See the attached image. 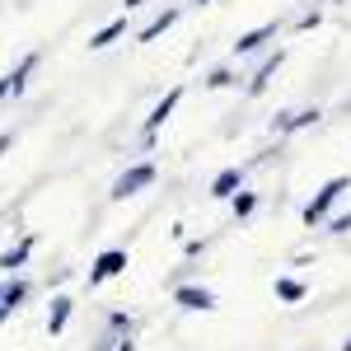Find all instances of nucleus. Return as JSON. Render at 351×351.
Instances as JSON below:
<instances>
[{
    "label": "nucleus",
    "mask_w": 351,
    "mask_h": 351,
    "mask_svg": "<svg viewBox=\"0 0 351 351\" xmlns=\"http://www.w3.org/2000/svg\"><path fill=\"white\" fill-rule=\"evenodd\" d=\"M38 61H43V52H28L24 61H19V66H14V71L0 80V99H10V94H24V84H28V75L38 71Z\"/></svg>",
    "instance_id": "1a4fd4ad"
},
{
    "label": "nucleus",
    "mask_w": 351,
    "mask_h": 351,
    "mask_svg": "<svg viewBox=\"0 0 351 351\" xmlns=\"http://www.w3.org/2000/svg\"><path fill=\"white\" fill-rule=\"evenodd\" d=\"M309 295V286L295 281V276H276V300H286V304H300V300Z\"/></svg>",
    "instance_id": "2eb2a0df"
},
{
    "label": "nucleus",
    "mask_w": 351,
    "mask_h": 351,
    "mask_svg": "<svg viewBox=\"0 0 351 351\" xmlns=\"http://www.w3.org/2000/svg\"><path fill=\"white\" fill-rule=\"evenodd\" d=\"M127 263H132V258H127V248H104V253L94 258V267H89L84 281H89V286H104V281H112V276H122Z\"/></svg>",
    "instance_id": "7ed1b4c3"
},
{
    "label": "nucleus",
    "mask_w": 351,
    "mask_h": 351,
    "mask_svg": "<svg viewBox=\"0 0 351 351\" xmlns=\"http://www.w3.org/2000/svg\"><path fill=\"white\" fill-rule=\"evenodd\" d=\"M243 178H248V169H243V164L220 169L216 178H211V197H216V202H234V197L243 192Z\"/></svg>",
    "instance_id": "39448f33"
},
{
    "label": "nucleus",
    "mask_w": 351,
    "mask_h": 351,
    "mask_svg": "<svg viewBox=\"0 0 351 351\" xmlns=\"http://www.w3.org/2000/svg\"><path fill=\"white\" fill-rule=\"evenodd\" d=\"M0 300H5V304H10V314H14V309H19V304L28 300V281H19V276H10V281L0 286Z\"/></svg>",
    "instance_id": "dca6fc26"
},
{
    "label": "nucleus",
    "mask_w": 351,
    "mask_h": 351,
    "mask_svg": "<svg viewBox=\"0 0 351 351\" xmlns=\"http://www.w3.org/2000/svg\"><path fill=\"white\" fill-rule=\"evenodd\" d=\"M122 5H127V14H132V10H136V5H145V0H122Z\"/></svg>",
    "instance_id": "b1692460"
},
{
    "label": "nucleus",
    "mask_w": 351,
    "mask_h": 351,
    "mask_svg": "<svg viewBox=\"0 0 351 351\" xmlns=\"http://www.w3.org/2000/svg\"><path fill=\"white\" fill-rule=\"evenodd\" d=\"M5 319H10V304H5V300H0V324H5Z\"/></svg>",
    "instance_id": "5701e85b"
},
{
    "label": "nucleus",
    "mask_w": 351,
    "mask_h": 351,
    "mask_svg": "<svg viewBox=\"0 0 351 351\" xmlns=\"http://www.w3.org/2000/svg\"><path fill=\"white\" fill-rule=\"evenodd\" d=\"M342 351H351V337H347V342H342Z\"/></svg>",
    "instance_id": "393cba45"
},
{
    "label": "nucleus",
    "mask_w": 351,
    "mask_h": 351,
    "mask_svg": "<svg viewBox=\"0 0 351 351\" xmlns=\"http://www.w3.org/2000/svg\"><path fill=\"white\" fill-rule=\"evenodd\" d=\"M112 351H136V342H132V337H117V347H112Z\"/></svg>",
    "instance_id": "4be33fe9"
},
{
    "label": "nucleus",
    "mask_w": 351,
    "mask_h": 351,
    "mask_svg": "<svg viewBox=\"0 0 351 351\" xmlns=\"http://www.w3.org/2000/svg\"><path fill=\"white\" fill-rule=\"evenodd\" d=\"M281 61H286V47H276L271 56H263V66H258V71H253V80H248V99H258V94L267 89V80L281 71Z\"/></svg>",
    "instance_id": "9d476101"
},
{
    "label": "nucleus",
    "mask_w": 351,
    "mask_h": 351,
    "mask_svg": "<svg viewBox=\"0 0 351 351\" xmlns=\"http://www.w3.org/2000/svg\"><path fill=\"white\" fill-rule=\"evenodd\" d=\"M347 188H351V178H347V173L328 178L324 188H319L314 197H309V202H304V211H300V220H304L309 230H314V225H328V220H332V206H337V197H342Z\"/></svg>",
    "instance_id": "f257e3e1"
},
{
    "label": "nucleus",
    "mask_w": 351,
    "mask_h": 351,
    "mask_svg": "<svg viewBox=\"0 0 351 351\" xmlns=\"http://www.w3.org/2000/svg\"><path fill=\"white\" fill-rule=\"evenodd\" d=\"M71 314H75V300L71 295H52V309H47V337H61L66 324H71Z\"/></svg>",
    "instance_id": "f8f14e48"
},
{
    "label": "nucleus",
    "mask_w": 351,
    "mask_h": 351,
    "mask_svg": "<svg viewBox=\"0 0 351 351\" xmlns=\"http://www.w3.org/2000/svg\"><path fill=\"white\" fill-rule=\"evenodd\" d=\"M328 234H351V211H347V216H332V220H328Z\"/></svg>",
    "instance_id": "6ab92c4d"
},
{
    "label": "nucleus",
    "mask_w": 351,
    "mask_h": 351,
    "mask_svg": "<svg viewBox=\"0 0 351 351\" xmlns=\"http://www.w3.org/2000/svg\"><path fill=\"white\" fill-rule=\"evenodd\" d=\"M183 94H188V84H173V89H169V94H164L160 104H155V108H150V117H145V141H155V132H160L164 122H169V117H173V108H178V104H183Z\"/></svg>",
    "instance_id": "20e7f679"
},
{
    "label": "nucleus",
    "mask_w": 351,
    "mask_h": 351,
    "mask_svg": "<svg viewBox=\"0 0 351 351\" xmlns=\"http://www.w3.org/2000/svg\"><path fill=\"white\" fill-rule=\"evenodd\" d=\"M14 145V132H0V160H5V150Z\"/></svg>",
    "instance_id": "412c9836"
},
{
    "label": "nucleus",
    "mask_w": 351,
    "mask_h": 351,
    "mask_svg": "<svg viewBox=\"0 0 351 351\" xmlns=\"http://www.w3.org/2000/svg\"><path fill=\"white\" fill-rule=\"evenodd\" d=\"M230 84H234V71H230V66H216V71L206 75V89H230Z\"/></svg>",
    "instance_id": "a211bd4d"
},
{
    "label": "nucleus",
    "mask_w": 351,
    "mask_h": 351,
    "mask_svg": "<svg viewBox=\"0 0 351 351\" xmlns=\"http://www.w3.org/2000/svg\"><path fill=\"white\" fill-rule=\"evenodd\" d=\"M127 28H132V19H127V14L108 19V24H104L99 33H94V38H89V52H104V47H112L117 38H127Z\"/></svg>",
    "instance_id": "4468645a"
},
{
    "label": "nucleus",
    "mask_w": 351,
    "mask_h": 351,
    "mask_svg": "<svg viewBox=\"0 0 351 351\" xmlns=\"http://www.w3.org/2000/svg\"><path fill=\"white\" fill-rule=\"evenodd\" d=\"M33 248H38V234H24L14 248H5V253H0V271H10V276H14V271L33 258Z\"/></svg>",
    "instance_id": "9b49d317"
},
{
    "label": "nucleus",
    "mask_w": 351,
    "mask_h": 351,
    "mask_svg": "<svg viewBox=\"0 0 351 351\" xmlns=\"http://www.w3.org/2000/svg\"><path fill=\"white\" fill-rule=\"evenodd\" d=\"M319 108H300V112H276L271 117V136H291V132H304V127H319Z\"/></svg>",
    "instance_id": "423d86ee"
},
{
    "label": "nucleus",
    "mask_w": 351,
    "mask_h": 351,
    "mask_svg": "<svg viewBox=\"0 0 351 351\" xmlns=\"http://www.w3.org/2000/svg\"><path fill=\"white\" fill-rule=\"evenodd\" d=\"M281 33V19H267V24H258V28H248V33H239V43H234V56H253L263 43H271Z\"/></svg>",
    "instance_id": "0eeeda50"
},
{
    "label": "nucleus",
    "mask_w": 351,
    "mask_h": 351,
    "mask_svg": "<svg viewBox=\"0 0 351 351\" xmlns=\"http://www.w3.org/2000/svg\"><path fill=\"white\" fill-rule=\"evenodd\" d=\"M230 211H234V220H248L258 211V192H239V197L230 202Z\"/></svg>",
    "instance_id": "f3484780"
},
{
    "label": "nucleus",
    "mask_w": 351,
    "mask_h": 351,
    "mask_svg": "<svg viewBox=\"0 0 351 351\" xmlns=\"http://www.w3.org/2000/svg\"><path fill=\"white\" fill-rule=\"evenodd\" d=\"M319 19H324L319 10H304V14L295 19V28H300V33H304V28H319Z\"/></svg>",
    "instance_id": "aec40b11"
},
{
    "label": "nucleus",
    "mask_w": 351,
    "mask_h": 351,
    "mask_svg": "<svg viewBox=\"0 0 351 351\" xmlns=\"http://www.w3.org/2000/svg\"><path fill=\"white\" fill-rule=\"evenodd\" d=\"M178 19H183V10H178V5H169V10H160V14H155L150 24H145L141 33H136V43H155V38H160V33H169V28L178 24Z\"/></svg>",
    "instance_id": "ddd939ff"
},
{
    "label": "nucleus",
    "mask_w": 351,
    "mask_h": 351,
    "mask_svg": "<svg viewBox=\"0 0 351 351\" xmlns=\"http://www.w3.org/2000/svg\"><path fill=\"white\" fill-rule=\"evenodd\" d=\"M173 304L192 309V314H206V309H216V295L206 286H173Z\"/></svg>",
    "instance_id": "6e6552de"
},
{
    "label": "nucleus",
    "mask_w": 351,
    "mask_h": 351,
    "mask_svg": "<svg viewBox=\"0 0 351 351\" xmlns=\"http://www.w3.org/2000/svg\"><path fill=\"white\" fill-rule=\"evenodd\" d=\"M155 178H160V169H155L150 160H141V164H132V169H127V173L112 183L108 197H112V202H127V197H136V192H145L150 183H155Z\"/></svg>",
    "instance_id": "f03ea898"
},
{
    "label": "nucleus",
    "mask_w": 351,
    "mask_h": 351,
    "mask_svg": "<svg viewBox=\"0 0 351 351\" xmlns=\"http://www.w3.org/2000/svg\"><path fill=\"white\" fill-rule=\"evenodd\" d=\"M197 5H211V0H197Z\"/></svg>",
    "instance_id": "a878e982"
}]
</instances>
